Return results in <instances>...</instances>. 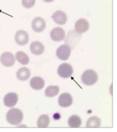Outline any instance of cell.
Returning <instances> with one entry per match:
<instances>
[{"instance_id": "obj_8", "label": "cell", "mask_w": 117, "mask_h": 132, "mask_svg": "<svg viewBox=\"0 0 117 132\" xmlns=\"http://www.w3.org/2000/svg\"><path fill=\"white\" fill-rule=\"evenodd\" d=\"M18 100V95L14 93H10L5 95L4 98V103L7 107H12L17 104Z\"/></svg>"}, {"instance_id": "obj_3", "label": "cell", "mask_w": 117, "mask_h": 132, "mask_svg": "<svg viewBox=\"0 0 117 132\" xmlns=\"http://www.w3.org/2000/svg\"><path fill=\"white\" fill-rule=\"evenodd\" d=\"M58 74L62 78H67L70 77L73 73L72 67L68 63H63L58 68Z\"/></svg>"}, {"instance_id": "obj_23", "label": "cell", "mask_w": 117, "mask_h": 132, "mask_svg": "<svg viewBox=\"0 0 117 132\" xmlns=\"http://www.w3.org/2000/svg\"><path fill=\"white\" fill-rule=\"evenodd\" d=\"M44 2H51L54 1V0H43Z\"/></svg>"}, {"instance_id": "obj_7", "label": "cell", "mask_w": 117, "mask_h": 132, "mask_svg": "<svg viewBox=\"0 0 117 132\" xmlns=\"http://www.w3.org/2000/svg\"><path fill=\"white\" fill-rule=\"evenodd\" d=\"M15 40L18 45L21 46L26 45L29 41L28 34L25 31H18L15 34Z\"/></svg>"}, {"instance_id": "obj_13", "label": "cell", "mask_w": 117, "mask_h": 132, "mask_svg": "<svg viewBox=\"0 0 117 132\" xmlns=\"http://www.w3.org/2000/svg\"><path fill=\"white\" fill-rule=\"evenodd\" d=\"M30 50L32 54L36 55H40L44 52L45 47L41 42L35 41L31 44Z\"/></svg>"}, {"instance_id": "obj_12", "label": "cell", "mask_w": 117, "mask_h": 132, "mask_svg": "<svg viewBox=\"0 0 117 132\" xmlns=\"http://www.w3.org/2000/svg\"><path fill=\"white\" fill-rule=\"evenodd\" d=\"M52 17L55 22L58 25H64L67 22V15L62 11H57L53 13Z\"/></svg>"}, {"instance_id": "obj_21", "label": "cell", "mask_w": 117, "mask_h": 132, "mask_svg": "<svg viewBox=\"0 0 117 132\" xmlns=\"http://www.w3.org/2000/svg\"><path fill=\"white\" fill-rule=\"evenodd\" d=\"M36 0H22V4L24 7L29 9L33 7L35 4Z\"/></svg>"}, {"instance_id": "obj_19", "label": "cell", "mask_w": 117, "mask_h": 132, "mask_svg": "<svg viewBox=\"0 0 117 132\" xmlns=\"http://www.w3.org/2000/svg\"><path fill=\"white\" fill-rule=\"evenodd\" d=\"M50 118L47 115H42L39 117L37 122V126L39 128H46L48 126Z\"/></svg>"}, {"instance_id": "obj_15", "label": "cell", "mask_w": 117, "mask_h": 132, "mask_svg": "<svg viewBox=\"0 0 117 132\" xmlns=\"http://www.w3.org/2000/svg\"><path fill=\"white\" fill-rule=\"evenodd\" d=\"M31 71L28 68L23 67L20 68L16 73V77L18 79L25 81L30 77Z\"/></svg>"}, {"instance_id": "obj_14", "label": "cell", "mask_w": 117, "mask_h": 132, "mask_svg": "<svg viewBox=\"0 0 117 132\" xmlns=\"http://www.w3.org/2000/svg\"><path fill=\"white\" fill-rule=\"evenodd\" d=\"M30 84L31 87L36 90L42 89L45 85L43 79L39 76L33 77L31 79Z\"/></svg>"}, {"instance_id": "obj_4", "label": "cell", "mask_w": 117, "mask_h": 132, "mask_svg": "<svg viewBox=\"0 0 117 132\" xmlns=\"http://www.w3.org/2000/svg\"><path fill=\"white\" fill-rule=\"evenodd\" d=\"M71 49L68 45H64L60 46L56 51V55L60 59L67 60L70 56Z\"/></svg>"}, {"instance_id": "obj_20", "label": "cell", "mask_w": 117, "mask_h": 132, "mask_svg": "<svg viewBox=\"0 0 117 132\" xmlns=\"http://www.w3.org/2000/svg\"><path fill=\"white\" fill-rule=\"evenodd\" d=\"M60 92V88L57 86H50L45 89V96L52 97L56 96Z\"/></svg>"}, {"instance_id": "obj_2", "label": "cell", "mask_w": 117, "mask_h": 132, "mask_svg": "<svg viewBox=\"0 0 117 132\" xmlns=\"http://www.w3.org/2000/svg\"><path fill=\"white\" fill-rule=\"evenodd\" d=\"M98 79V75L96 71L91 69L84 71L81 76V80L83 84L91 86L96 84Z\"/></svg>"}, {"instance_id": "obj_18", "label": "cell", "mask_w": 117, "mask_h": 132, "mask_svg": "<svg viewBox=\"0 0 117 132\" xmlns=\"http://www.w3.org/2000/svg\"><path fill=\"white\" fill-rule=\"evenodd\" d=\"M68 123L69 126L71 128H78L81 126L82 121L78 116L73 115L69 118Z\"/></svg>"}, {"instance_id": "obj_1", "label": "cell", "mask_w": 117, "mask_h": 132, "mask_svg": "<svg viewBox=\"0 0 117 132\" xmlns=\"http://www.w3.org/2000/svg\"><path fill=\"white\" fill-rule=\"evenodd\" d=\"M23 117L22 112L18 108L10 109L6 114V120L12 125L20 124L23 120Z\"/></svg>"}, {"instance_id": "obj_11", "label": "cell", "mask_w": 117, "mask_h": 132, "mask_svg": "<svg viewBox=\"0 0 117 132\" xmlns=\"http://www.w3.org/2000/svg\"><path fill=\"white\" fill-rule=\"evenodd\" d=\"M72 103V97L69 93H63L59 97L58 104L61 107H68L71 105Z\"/></svg>"}, {"instance_id": "obj_16", "label": "cell", "mask_w": 117, "mask_h": 132, "mask_svg": "<svg viewBox=\"0 0 117 132\" xmlns=\"http://www.w3.org/2000/svg\"><path fill=\"white\" fill-rule=\"evenodd\" d=\"M101 120L97 116L91 117L87 120L86 126L88 128H97L101 125Z\"/></svg>"}, {"instance_id": "obj_10", "label": "cell", "mask_w": 117, "mask_h": 132, "mask_svg": "<svg viewBox=\"0 0 117 132\" xmlns=\"http://www.w3.org/2000/svg\"><path fill=\"white\" fill-rule=\"evenodd\" d=\"M89 24L85 19H81L78 20L75 24V29L79 34L84 33L88 30Z\"/></svg>"}, {"instance_id": "obj_22", "label": "cell", "mask_w": 117, "mask_h": 132, "mask_svg": "<svg viewBox=\"0 0 117 132\" xmlns=\"http://www.w3.org/2000/svg\"><path fill=\"white\" fill-rule=\"evenodd\" d=\"M61 115L58 113H57L54 114L53 115V118L54 120H58L60 118Z\"/></svg>"}, {"instance_id": "obj_6", "label": "cell", "mask_w": 117, "mask_h": 132, "mask_svg": "<svg viewBox=\"0 0 117 132\" xmlns=\"http://www.w3.org/2000/svg\"><path fill=\"white\" fill-rule=\"evenodd\" d=\"M33 30L35 32H42L46 27V22L45 20L40 17L34 18L32 23Z\"/></svg>"}, {"instance_id": "obj_9", "label": "cell", "mask_w": 117, "mask_h": 132, "mask_svg": "<svg viewBox=\"0 0 117 132\" xmlns=\"http://www.w3.org/2000/svg\"><path fill=\"white\" fill-rule=\"evenodd\" d=\"M50 36L52 39L54 41H62L65 38V31L62 28L57 27L51 31Z\"/></svg>"}, {"instance_id": "obj_5", "label": "cell", "mask_w": 117, "mask_h": 132, "mask_svg": "<svg viewBox=\"0 0 117 132\" xmlns=\"http://www.w3.org/2000/svg\"><path fill=\"white\" fill-rule=\"evenodd\" d=\"M1 63L5 67H10L14 64L15 59L14 56L10 52H5L0 57Z\"/></svg>"}, {"instance_id": "obj_17", "label": "cell", "mask_w": 117, "mask_h": 132, "mask_svg": "<svg viewBox=\"0 0 117 132\" xmlns=\"http://www.w3.org/2000/svg\"><path fill=\"white\" fill-rule=\"evenodd\" d=\"M15 56L16 60L21 64L26 65L30 62V59L28 56L22 51H18L16 52Z\"/></svg>"}]
</instances>
